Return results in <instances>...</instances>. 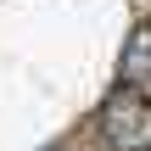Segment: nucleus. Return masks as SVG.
Instances as JSON below:
<instances>
[{
  "instance_id": "f257e3e1",
  "label": "nucleus",
  "mask_w": 151,
  "mask_h": 151,
  "mask_svg": "<svg viewBox=\"0 0 151 151\" xmlns=\"http://www.w3.org/2000/svg\"><path fill=\"white\" fill-rule=\"evenodd\" d=\"M101 134L112 140V151H151V95L118 84L106 101H101Z\"/></svg>"
},
{
  "instance_id": "f03ea898",
  "label": "nucleus",
  "mask_w": 151,
  "mask_h": 151,
  "mask_svg": "<svg viewBox=\"0 0 151 151\" xmlns=\"http://www.w3.org/2000/svg\"><path fill=\"white\" fill-rule=\"evenodd\" d=\"M118 84H129V90H140L151 95V17L129 34V45H123V62H118Z\"/></svg>"
},
{
  "instance_id": "7ed1b4c3",
  "label": "nucleus",
  "mask_w": 151,
  "mask_h": 151,
  "mask_svg": "<svg viewBox=\"0 0 151 151\" xmlns=\"http://www.w3.org/2000/svg\"><path fill=\"white\" fill-rule=\"evenodd\" d=\"M56 151H78V146H56Z\"/></svg>"
}]
</instances>
